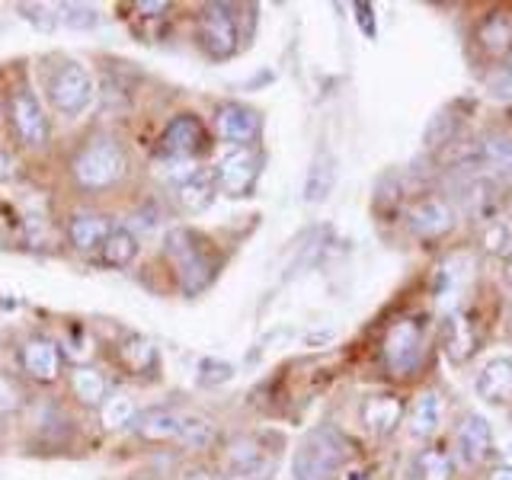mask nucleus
Segmentation results:
<instances>
[{
    "mask_svg": "<svg viewBox=\"0 0 512 480\" xmlns=\"http://www.w3.org/2000/svg\"><path fill=\"white\" fill-rule=\"evenodd\" d=\"M128 176V151L112 135H93L71 157V180L84 192H106Z\"/></svg>",
    "mask_w": 512,
    "mask_h": 480,
    "instance_id": "nucleus-1",
    "label": "nucleus"
},
{
    "mask_svg": "<svg viewBox=\"0 0 512 480\" xmlns=\"http://www.w3.org/2000/svg\"><path fill=\"white\" fill-rule=\"evenodd\" d=\"M349 458L346 439L333 426H317L301 439L292 455L295 480H340V471Z\"/></svg>",
    "mask_w": 512,
    "mask_h": 480,
    "instance_id": "nucleus-2",
    "label": "nucleus"
},
{
    "mask_svg": "<svg viewBox=\"0 0 512 480\" xmlns=\"http://www.w3.org/2000/svg\"><path fill=\"white\" fill-rule=\"evenodd\" d=\"M93 77L80 61H64L48 77V100L61 112V116L77 119L93 106Z\"/></svg>",
    "mask_w": 512,
    "mask_h": 480,
    "instance_id": "nucleus-3",
    "label": "nucleus"
},
{
    "mask_svg": "<svg viewBox=\"0 0 512 480\" xmlns=\"http://www.w3.org/2000/svg\"><path fill=\"white\" fill-rule=\"evenodd\" d=\"M199 45L212 61H228L240 48V16L234 4H208L199 16Z\"/></svg>",
    "mask_w": 512,
    "mask_h": 480,
    "instance_id": "nucleus-4",
    "label": "nucleus"
},
{
    "mask_svg": "<svg viewBox=\"0 0 512 480\" xmlns=\"http://www.w3.org/2000/svg\"><path fill=\"white\" fill-rule=\"evenodd\" d=\"M7 119L16 141L29 151H39L48 144V135H52V125H48V116L39 103V96L29 87H13L7 96Z\"/></svg>",
    "mask_w": 512,
    "mask_h": 480,
    "instance_id": "nucleus-5",
    "label": "nucleus"
},
{
    "mask_svg": "<svg viewBox=\"0 0 512 480\" xmlns=\"http://www.w3.org/2000/svg\"><path fill=\"white\" fill-rule=\"evenodd\" d=\"M381 352H384V362H388V368L397 378L413 375L416 368H420L423 352H426L423 324H416V320H397V324H391V330L384 333Z\"/></svg>",
    "mask_w": 512,
    "mask_h": 480,
    "instance_id": "nucleus-6",
    "label": "nucleus"
},
{
    "mask_svg": "<svg viewBox=\"0 0 512 480\" xmlns=\"http://www.w3.org/2000/svg\"><path fill=\"white\" fill-rule=\"evenodd\" d=\"M215 173L218 192H224L228 199H250L263 173V154L256 148H234L231 154L221 157Z\"/></svg>",
    "mask_w": 512,
    "mask_h": 480,
    "instance_id": "nucleus-7",
    "label": "nucleus"
},
{
    "mask_svg": "<svg viewBox=\"0 0 512 480\" xmlns=\"http://www.w3.org/2000/svg\"><path fill=\"white\" fill-rule=\"evenodd\" d=\"M208 148V128L192 112H180L160 132V154L170 160H192Z\"/></svg>",
    "mask_w": 512,
    "mask_h": 480,
    "instance_id": "nucleus-8",
    "label": "nucleus"
},
{
    "mask_svg": "<svg viewBox=\"0 0 512 480\" xmlns=\"http://www.w3.org/2000/svg\"><path fill=\"white\" fill-rule=\"evenodd\" d=\"M215 135L234 148H253L263 135V116L247 103H224L215 112Z\"/></svg>",
    "mask_w": 512,
    "mask_h": 480,
    "instance_id": "nucleus-9",
    "label": "nucleus"
},
{
    "mask_svg": "<svg viewBox=\"0 0 512 480\" xmlns=\"http://www.w3.org/2000/svg\"><path fill=\"white\" fill-rule=\"evenodd\" d=\"M20 368L23 375L39 381V384H52L64 375V352L52 340V336H26L20 346Z\"/></svg>",
    "mask_w": 512,
    "mask_h": 480,
    "instance_id": "nucleus-10",
    "label": "nucleus"
},
{
    "mask_svg": "<svg viewBox=\"0 0 512 480\" xmlns=\"http://www.w3.org/2000/svg\"><path fill=\"white\" fill-rule=\"evenodd\" d=\"M407 224H410V231L416 237L439 240V237L455 231L458 215H455V208H452V202H448V199H442V196H426V199H416L410 205Z\"/></svg>",
    "mask_w": 512,
    "mask_h": 480,
    "instance_id": "nucleus-11",
    "label": "nucleus"
},
{
    "mask_svg": "<svg viewBox=\"0 0 512 480\" xmlns=\"http://www.w3.org/2000/svg\"><path fill=\"white\" fill-rule=\"evenodd\" d=\"M119 224L109 215L100 212H74L68 218V244L74 253H100L103 244L109 240V234L116 231Z\"/></svg>",
    "mask_w": 512,
    "mask_h": 480,
    "instance_id": "nucleus-12",
    "label": "nucleus"
},
{
    "mask_svg": "<svg viewBox=\"0 0 512 480\" xmlns=\"http://www.w3.org/2000/svg\"><path fill=\"white\" fill-rule=\"evenodd\" d=\"M224 464H228V474L253 477V480H269L272 471H276V461L266 458V448L250 436H240L228 445Z\"/></svg>",
    "mask_w": 512,
    "mask_h": 480,
    "instance_id": "nucleus-13",
    "label": "nucleus"
},
{
    "mask_svg": "<svg viewBox=\"0 0 512 480\" xmlns=\"http://www.w3.org/2000/svg\"><path fill=\"white\" fill-rule=\"evenodd\" d=\"M173 196H176V205H180L186 215H202L218 196V173L208 170V167L192 170L186 180H180L173 186Z\"/></svg>",
    "mask_w": 512,
    "mask_h": 480,
    "instance_id": "nucleus-14",
    "label": "nucleus"
},
{
    "mask_svg": "<svg viewBox=\"0 0 512 480\" xmlns=\"http://www.w3.org/2000/svg\"><path fill=\"white\" fill-rule=\"evenodd\" d=\"M455 445H458V455L464 464H484L490 458V448H493V432H490V423L484 420L480 413H468L461 420L458 432H455Z\"/></svg>",
    "mask_w": 512,
    "mask_h": 480,
    "instance_id": "nucleus-15",
    "label": "nucleus"
},
{
    "mask_svg": "<svg viewBox=\"0 0 512 480\" xmlns=\"http://www.w3.org/2000/svg\"><path fill=\"white\" fill-rule=\"evenodd\" d=\"M68 384L77 404H84L90 410H103V404L112 397V384L103 368L96 365H74L68 372Z\"/></svg>",
    "mask_w": 512,
    "mask_h": 480,
    "instance_id": "nucleus-16",
    "label": "nucleus"
},
{
    "mask_svg": "<svg viewBox=\"0 0 512 480\" xmlns=\"http://www.w3.org/2000/svg\"><path fill=\"white\" fill-rule=\"evenodd\" d=\"M186 416L189 413H180V410H170V407H157V410H148L138 416L135 423V432L144 439V442H180L183 429H186Z\"/></svg>",
    "mask_w": 512,
    "mask_h": 480,
    "instance_id": "nucleus-17",
    "label": "nucleus"
},
{
    "mask_svg": "<svg viewBox=\"0 0 512 480\" xmlns=\"http://www.w3.org/2000/svg\"><path fill=\"white\" fill-rule=\"evenodd\" d=\"M474 388L480 400H487V404H512V359L509 356L490 359L477 372Z\"/></svg>",
    "mask_w": 512,
    "mask_h": 480,
    "instance_id": "nucleus-18",
    "label": "nucleus"
},
{
    "mask_svg": "<svg viewBox=\"0 0 512 480\" xmlns=\"http://www.w3.org/2000/svg\"><path fill=\"white\" fill-rule=\"evenodd\" d=\"M445 420V400L439 391H423L410 407V436L413 439H432L442 429Z\"/></svg>",
    "mask_w": 512,
    "mask_h": 480,
    "instance_id": "nucleus-19",
    "label": "nucleus"
},
{
    "mask_svg": "<svg viewBox=\"0 0 512 480\" xmlns=\"http://www.w3.org/2000/svg\"><path fill=\"white\" fill-rule=\"evenodd\" d=\"M362 420L365 426L375 432V436H391V432L404 420V400L394 394H378L368 397L362 407Z\"/></svg>",
    "mask_w": 512,
    "mask_h": 480,
    "instance_id": "nucleus-20",
    "label": "nucleus"
},
{
    "mask_svg": "<svg viewBox=\"0 0 512 480\" xmlns=\"http://www.w3.org/2000/svg\"><path fill=\"white\" fill-rule=\"evenodd\" d=\"M477 167L490 176H509L512 173V135L490 132L477 141Z\"/></svg>",
    "mask_w": 512,
    "mask_h": 480,
    "instance_id": "nucleus-21",
    "label": "nucleus"
},
{
    "mask_svg": "<svg viewBox=\"0 0 512 480\" xmlns=\"http://www.w3.org/2000/svg\"><path fill=\"white\" fill-rule=\"evenodd\" d=\"M442 343H445V356L452 359L455 365L468 362L474 352H477V333H474V324L464 314H452L445 324V333H442Z\"/></svg>",
    "mask_w": 512,
    "mask_h": 480,
    "instance_id": "nucleus-22",
    "label": "nucleus"
},
{
    "mask_svg": "<svg viewBox=\"0 0 512 480\" xmlns=\"http://www.w3.org/2000/svg\"><path fill=\"white\" fill-rule=\"evenodd\" d=\"M477 42L484 45L487 55H509L512 48V16L496 10L487 13V20L477 26Z\"/></svg>",
    "mask_w": 512,
    "mask_h": 480,
    "instance_id": "nucleus-23",
    "label": "nucleus"
},
{
    "mask_svg": "<svg viewBox=\"0 0 512 480\" xmlns=\"http://www.w3.org/2000/svg\"><path fill=\"white\" fill-rule=\"evenodd\" d=\"M218 269H221V260H215L212 253H202V256H196L192 263H186V266H180L176 269V276H180V288H183V295H202L208 285L215 282V276H218Z\"/></svg>",
    "mask_w": 512,
    "mask_h": 480,
    "instance_id": "nucleus-24",
    "label": "nucleus"
},
{
    "mask_svg": "<svg viewBox=\"0 0 512 480\" xmlns=\"http://www.w3.org/2000/svg\"><path fill=\"white\" fill-rule=\"evenodd\" d=\"M138 250H141L138 234L132 228H116V231L109 234L106 244H103L100 260L109 269H128V266L138 260Z\"/></svg>",
    "mask_w": 512,
    "mask_h": 480,
    "instance_id": "nucleus-25",
    "label": "nucleus"
},
{
    "mask_svg": "<svg viewBox=\"0 0 512 480\" xmlns=\"http://www.w3.org/2000/svg\"><path fill=\"white\" fill-rule=\"evenodd\" d=\"M333 183H336V160L324 151V154L314 157V164L308 170V180H304V202L320 205L333 192Z\"/></svg>",
    "mask_w": 512,
    "mask_h": 480,
    "instance_id": "nucleus-26",
    "label": "nucleus"
},
{
    "mask_svg": "<svg viewBox=\"0 0 512 480\" xmlns=\"http://www.w3.org/2000/svg\"><path fill=\"white\" fill-rule=\"evenodd\" d=\"M208 250V244L205 240L192 231V228H173V231H167V237H164V253H167V260L180 269V266H186V263H192L196 256H202Z\"/></svg>",
    "mask_w": 512,
    "mask_h": 480,
    "instance_id": "nucleus-27",
    "label": "nucleus"
},
{
    "mask_svg": "<svg viewBox=\"0 0 512 480\" xmlns=\"http://www.w3.org/2000/svg\"><path fill=\"white\" fill-rule=\"evenodd\" d=\"M119 356H122L128 372H135V375H148L157 368V346L151 340H144V336H138V333L125 336L122 346H119Z\"/></svg>",
    "mask_w": 512,
    "mask_h": 480,
    "instance_id": "nucleus-28",
    "label": "nucleus"
},
{
    "mask_svg": "<svg viewBox=\"0 0 512 480\" xmlns=\"http://www.w3.org/2000/svg\"><path fill=\"white\" fill-rule=\"evenodd\" d=\"M100 416H103V426L106 429H128L132 426L135 429V423H138V404H135V397H128V394H112L106 404H103V410H100Z\"/></svg>",
    "mask_w": 512,
    "mask_h": 480,
    "instance_id": "nucleus-29",
    "label": "nucleus"
},
{
    "mask_svg": "<svg viewBox=\"0 0 512 480\" xmlns=\"http://www.w3.org/2000/svg\"><path fill=\"white\" fill-rule=\"evenodd\" d=\"M416 480H452V458L439 448H426L413 461Z\"/></svg>",
    "mask_w": 512,
    "mask_h": 480,
    "instance_id": "nucleus-30",
    "label": "nucleus"
},
{
    "mask_svg": "<svg viewBox=\"0 0 512 480\" xmlns=\"http://www.w3.org/2000/svg\"><path fill=\"white\" fill-rule=\"evenodd\" d=\"M212 442H215V423L189 413L186 416V429L180 436V445L189 448V452H205V448H212Z\"/></svg>",
    "mask_w": 512,
    "mask_h": 480,
    "instance_id": "nucleus-31",
    "label": "nucleus"
},
{
    "mask_svg": "<svg viewBox=\"0 0 512 480\" xmlns=\"http://www.w3.org/2000/svg\"><path fill=\"white\" fill-rule=\"evenodd\" d=\"M455 132H458V119L452 112H439V116L426 125L423 144L426 148H448V144L455 141Z\"/></svg>",
    "mask_w": 512,
    "mask_h": 480,
    "instance_id": "nucleus-32",
    "label": "nucleus"
},
{
    "mask_svg": "<svg viewBox=\"0 0 512 480\" xmlns=\"http://www.w3.org/2000/svg\"><path fill=\"white\" fill-rule=\"evenodd\" d=\"M484 250L493 256H512V221H490L484 228Z\"/></svg>",
    "mask_w": 512,
    "mask_h": 480,
    "instance_id": "nucleus-33",
    "label": "nucleus"
},
{
    "mask_svg": "<svg viewBox=\"0 0 512 480\" xmlns=\"http://www.w3.org/2000/svg\"><path fill=\"white\" fill-rule=\"evenodd\" d=\"M58 23L71 26V29H93L96 23H100V16H96V10L87 4H61Z\"/></svg>",
    "mask_w": 512,
    "mask_h": 480,
    "instance_id": "nucleus-34",
    "label": "nucleus"
},
{
    "mask_svg": "<svg viewBox=\"0 0 512 480\" xmlns=\"http://www.w3.org/2000/svg\"><path fill=\"white\" fill-rule=\"evenodd\" d=\"M234 378V365L221 362V359H202L199 362V384L202 388H218V384H228Z\"/></svg>",
    "mask_w": 512,
    "mask_h": 480,
    "instance_id": "nucleus-35",
    "label": "nucleus"
},
{
    "mask_svg": "<svg viewBox=\"0 0 512 480\" xmlns=\"http://www.w3.org/2000/svg\"><path fill=\"white\" fill-rule=\"evenodd\" d=\"M23 391H20V384H16L10 375H0V416H10L23 407Z\"/></svg>",
    "mask_w": 512,
    "mask_h": 480,
    "instance_id": "nucleus-36",
    "label": "nucleus"
},
{
    "mask_svg": "<svg viewBox=\"0 0 512 480\" xmlns=\"http://www.w3.org/2000/svg\"><path fill=\"white\" fill-rule=\"evenodd\" d=\"M356 13H359L362 32H368V39H375L378 32H375V10H372V4H356Z\"/></svg>",
    "mask_w": 512,
    "mask_h": 480,
    "instance_id": "nucleus-37",
    "label": "nucleus"
},
{
    "mask_svg": "<svg viewBox=\"0 0 512 480\" xmlns=\"http://www.w3.org/2000/svg\"><path fill=\"white\" fill-rule=\"evenodd\" d=\"M170 10H173V4H167V0H154V4H148V0H138V4H135V13H148V16H164Z\"/></svg>",
    "mask_w": 512,
    "mask_h": 480,
    "instance_id": "nucleus-38",
    "label": "nucleus"
},
{
    "mask_svg": "<svg viewBox=\"0 0 512 480\" xmlns=\"http://www.w3.org/2000/svg\"><path fill=\"white\" fill-rule=\"evenodd\" d=\"M10 167H13V160H10V154L0 148V180H7L10 176Z\"/></svg>",
    "mask_w": 512,
    "mask_h": 480,
    "instance_id": "nucleus-39",
    "label": "nucleus"
},
{
    "mask_svg": "<svg viewBox=\"0 0 512 480\" xmlns=\"http://www.w3.org/2000/svg\"><path fill=\"white\" fill-rule=\"evenodd\" d=\"M183 480H218V477L212 471H205V468H196V471H189Z\"/></svg>",
    "mask_w": 512,
    "mask_h": 480,
    "instance_id": "nucleus-40",
    "label": "nucleus"
},
{
    "mask_svg": "<svg viewBox=\"0 0 512 480\" xmlns=\"http://www.w3.org/2000/svg\"><path fill=\"white\" fill-rule=\"evenodd\" d=\"M490 480H512V471H509V468H496V471L490 474Z\"/></svg>",
    "mask_w": 512,
    "mask_h": 480,
    "instance_id": "nucleus-41",
    "label": "nucleus"
},
{
    "mask_svg": "<svg viewBox=\"0 0 512 480\" xmlns=\"http://www.w3.org/2000/svg\"><path fill=\"white\" fill-rule=\"evenodd\" d=\"M506 282L512 285V256H509V260H506Z\"/></svg>",
    "mask_w": 512,
    "mask_h": 480,
    "instance_id": "nucleus-42",
    "label": "nucleus"
},
{
    "mask_svg": "<svg viewBox=\"0 0 512 480\" xmlns=\"http://www.w3.org/2000/svg\"><path fill=\"white\" fill-rule=\"evenodd\" d=\"M506 74L512 77V48H509V55H506Z\"/></svg>",
    "mask_w": 512,
    "mask_h": 480,
    "instance_id": "nucleus-43",
    "label": "nucleus"
},
{
    "mask_svg": "<svg viewBox=\"0 0 512 480\" xmlns=\"http://www.w3.org/2000/svg\"><path fill=\"white\" fill-rule=\"evenodd\" d=\"M224 480H253V477H240V474H228Z\"/></svg>",
    "mask_w": 512,
    "mask_h": 480,
    "instance_id": "nucleus-44",
    "label": "nucleus"
},
{
    "mask_svg": "<svg viewBox=\"0 0 512 480\" xmlns=\"http://www.w3.org/2000/svg\"><path fill=\"white\" fill-rule=\"evenodd\" d=\"M509 324H512V301H509Z\"/></svg>",
    "mask_w": 512,
    "mask_h": 480,
    "instance_id": "nucleus-45",
    "label": "nucleus"
}]
</instances>
